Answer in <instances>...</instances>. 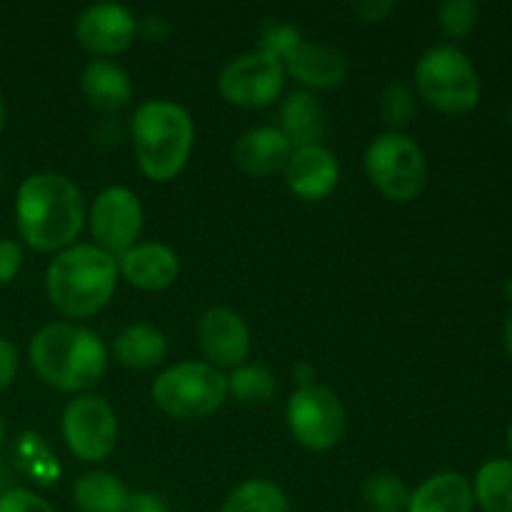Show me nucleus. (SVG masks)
Instances as JSON below:
<instances>
[{"label": "nucleus", "instance_id": "f257e3e1", "mask_svg": "<svg viewBox=\"0 0 512 512\" xmlns=\"http://www.w3.org/2000/svg\"><path fill=\"white\" fill-rule=\"evenodd\" d=\"M15 220L23 240L35 250H65L83 230V193L65 175L35 173L20 185Z\"/></svg>", "mask_w": 512, "mask_h": 512}, {"label": "nucleus", "instance_id": "f03ea898", "mask_svg": "<svg viewBox=\"0 0 512 512\" xmlns=\"http://www.w3.org/2000/svg\"><path fill=\"white\" fill-rule=\"evenodd\" d=\"M28 358L45 385L80 393L98 383L108 368V350L93 330L73 323H53L33 335Z\"/></svg>", "mask_w": 512, "mask_h": 512}, {"label": "nucleus", "instance_id": "7ed1b4c3", "mask_svg": "<svg viewBox=\"0 0 512 512\" xmlns=\"http://www.w3.org/2000/svg\"><path fill=\"white\" fill-rule=\"evenodd\" d=\"M118 283V260L90 243L60 250L45 273L50 303L65 318H90L110 303Z\"/></svg>", "mask_w": 512, "mask_h": 512}, {"label": "nucleus", "instance_id": "20e7f679", "mask_svg": "<svg viewBox=\"0 0 512 512\" xmlns=\"http://www.w3.org/2000/svg\"><path fill=\"white\" fill-rule=\"evenodd\" d=\"M135 158L150 180H170L185 168L193 150L195 125L188 110L170 100H148L130 120Z\"/></svg>", "mask_w": 512, "mask_h": 512}, {"label": "nucleus", "instance_id": "39448f33", "mask_svg": "<svg viewBox=\"0 0 512 512\" xmlns=\"http://www.w3.org/2000/svg\"><path fill=\"white\" fill-rule=\"evenodd\" d=\"M420 98L448 115H465L478 108L480 78L473 60L455 45H435L415 68Z\"/></svg>", "mask_w": 512, "mask_h": 512}, {"label": "nucleus", "instance_id": "423d86ee", "mask_svg": "<svg viewBox=\"0 0 512 512\" xmlns=\"http://www.w3.org/2000/svg\"><path fill=\"white\" fill-rule=\"evenodd\" d=\"M365 173L385 198L408 203L425 190L428 160L413 138L390 130L378 135L365 150Z\"/></svg>", "mask_w": 512, "mask_h": 512}, {"label": "nucleus", "instance_id": "0eeeda50", "mask_svg": "<svg viewBox=\"0 0 512 512\" xmlns=\"http://www.w3.org/2000/svg\"><path fill=\"white\" fill-rule=\"evenodd\" d=\"M228 395V378L208 363H178L158 375L153 400L163 413L178 420L213 415Z\"/></svg>", "mask_w": 512, "mask_h": 512}, {"label": "nucleus", "instance_id": "6e6552de", "mask_svg": "<svg viewBox=\"0 0 512 512\" xmlns=\"http://www.w3.org/2000/svg\"><path fill=\"white\" fill-rule=\"evenodd\" d=\"M288 428L303 448L313 453L335 448L345 433V408L325 385H303L288 400Z\"/></svg>", "mask_w": 512, "mask_h": 512}, {"label": "nucleus", "instance_id": "1a4fd4ad", "mask_svg": "<svg viewBox=\"0 0 512 512\" xmlns=\"http://www.w3.org/2000/svg\"><path fill=\"white\" fill-rule=\"evenodd\" d=\"M63 438L75 458L100 463L118 443V420L113 408L98 395H80L70 400L63 413Z\"/></svg>", "mask_w": 512, "mask_h": 512}, {"label": "nucleus", "instance_id": "9d476101", "mask_svg": "<svg viewBox=\"0 0 512 512\" xmlns=\"http://www.w3.org/2000/svg\"><path fill=\"white\" fill-rule=\"evenodd\" d=\"M283 85V63L263 50H253V53L230 60L218 80L223 98L233 105H243V108H265L278 98Z\"/></svg>", "mask_w": 512, "mask_h": 512}, {"label": "nucleus", "instance_id": "9b49d317", "mask_svg": "<svg viewBox=\"0 0 512 512\" xmlns=\"http://www.w3.org/2000/svg\"><path fill=\"white\" fill-rule=\"evenodd\" d=\"M90 233L105 253L123 255L143 230V208L133 190L108 188L95 198L90 208Z\"/></svg>", "mask_w": 512, "mask_h": 512}, {"label": "nucleus", "instance_id": "f8f14e48", "mask_svg": "<svg viewBox=\"0 0 512 512\" xmlns=\"http://www.w3.org/2000/svg\"><path fill=\"white\" fill-rule=\"evenodd\" d=\"M138 23L125 5L95 3L75 20L80 45L95 55H118L133 45Z\"/></svg>", "mask_w": 512, "mask_h": 512}, {"label": "nucleus", "instance_id": "ddd939ff", "mask_svg": "<svg viewBox=\"0 0 512 512\" xmlns=\"http://www.w3.org/2000/svg\"><path fill=\"white\" fill-rule=\"evenodd\" d=\"M198 343L213 368H240L250 353L248 325L233 310L213 308L200 318Z\"/></svg>", "mask_w": 512, "mask_h": 512}, {"label": "nucleus", "instance_id": "4468645a", "mask_svg": "<svg viewBox=\"0 0 512 512\" xmlns=\"http://www.w3.org/2000/svg\"><path fill=\"white\" fill-rule=\"evenodd\" d=\"M283 170L288 188L303 200L328 198L340 178L338 160H335V155L325 145L293 148Z\"/></svg>", "mask_w": 512, "mask_h": 512}, {"label": "nucleus", "instance_id": "2eb2a0df", "mask_svg": "<svg viewBox=\"0 0 512 512\" xmlns=\"http://www.w3.org/2000/svg\"><path fill=\"white\" fill-rule=\"evenodd\" d=\"M290 153H293V145L280 133V128L260 125V128L240 135V140L235 143L233 158L243 173L253 175V178H268V175L285 168Z\"/></svg>", "mask_w": 512, "mask_h": 512}, {"label": "nucleus", "instance_id": "dca6fc26", "mask_svg": "<svg viewBox=\"0 0 512 512\" xmlns=\"http://www.w3.org/2000/svg\"><path fill=\"white\" fill-rule=\"evenodd\" d=\"M118 270L130 285L140 290H163L178 278V255L163 243L133 245L128 253L120 255Z\"/></svg>", "mask_w": 512, "mask_h": 512}, {"label": "nucleus", "instance_id": "f3484780", "mask_svg": "<svg viewBox=\"0 0 512 512\" xmlns=\"http://www.w3.org/2000/svg\"><path fill=\"white\" fill-rule=\"evenodd\" d=\"M285 65L295 80L315 90L335 88L348 73V60L338 48L325 43H305V40L285 58Z\"/></svg>", "mask_w": 512, "mask_h": 512}, {"label": "nucleus", "instance_id": "a211bd4d", "mask_svg": "<svg viewBox=\"0 0 512 512\" xmlns=\"http://www.w3.org/2000/svg\"><path fill=\"white\" fill-rule=\"evenodd\" d=\"M473 485L460 473H438L410 493L405 512H473Z\"/></svg>", "mask_w": 512, "mask_h": 512}, {"label": "nucleus", "instance_id": "6ab92c4d", "mask_svg": "<svg viewBox=\"0 0 512 512\" xmlns=\"http://www.w3.org/2000/svg\"><path fill=\"white\" fill-rule=\"evenodd\" d=\"M80 88H83L85 100L98 110H105V113L125 108L133 98V85H130L128 73L110 60L88 63V68L83 70V78H80Z\"/></svg>", "mask_w": 512, "mask_h": 512}, {"label": "nucleus", "instance_id": "aec40b11", "mask_svg": "<svg viewBox=\"0 0 512 512\" xmlns=\"http://www.w3.org/2000/svg\"><path fill=\"white\" fill-rule=\"evenodd\" d=\"M280 133L290 140L293 148L320 145L325 135V108L320 100L305 90L290 93L280 108Z\"/></svg>", "mask_w": 512, "mask_h": 512}, {"label": "nucleus", "instance_id": "412c9836", "mask_svg": "<svg viewBox=\"0 0 512 512\" xmlns=\"http://www.w3.org/2000/svg\"><path fill=\"white\" fill-rule=\"evenodd\" d=\"M113 353L120 365L133 370H150L160 365L168 355V340L158 328L145 323L128 325L120 330L113 343Z\"/></svg>", "mask_w": 512, "mask_h": 512}, {"label": "nucleus", "instance_id": "4be33fe9", "mask_svg": "<svg viewBox=\"0 0 512 512\" xmlns=\"http://www.w3.org/2000/svg\"><path fill=\"white\" fill-rule=\"evenodd\" d=\"M128 495L125 485L103 470L80 475L73 485V503L80 512H120Z\"/></svg>", "mask_w": 512, "mask_h": 512}, {"label": "nucleus", "instance_id": "5701e85b", "mask_svg": "<svg viewBox=\"0 0 512 512\" xmlns=\"http://www.w3.org/2000/svg\"><path fill=\"white\" fill-rule=\"evenodd\" d=\"M473 498L483 512H512V458H493L475 475Z\"/></svg>", "mask_w": 512, "mask_h": 512}, {"label": "nucleus", "instance_id": "b1692460", "mask_svg": "<svg viewBox=\"0 0 512 512\" xmlns=\"http://www.w3.org/2000/svg\"><path fill=\"white\" fill-rule=\"evenodd\" d=\"M220 512H290L283 490L270 480H245L225 498Z\"/></svg>", "mask_w": 512, "mask_h": 512}, {"label": "nucleus", "instance_id": "393cba45", "mask_svg": "<svg viewBox=\"0 0 512 512\" xmlns=\"http://www.w3.org/2000/svg\"><path fill=\"white\" fill-rule=\"evenodd\" d=\"M228 390L240 403H268L275 393V378L260 365H240L228 378Z\"/></svg>", "mask_w": 512, "mask_h": 512}, {"label": "nucleus", "instance_id": "a878e982", "mask_svg": "<svg viewBox=\"0 0 512 512\" xmlns=\"http://www.w3.org/2000/svg\"><path fill=\"white\" fill-rule=\"evenodd\" d=\"M365 500L375 512H403L408 508L410 490L405 488V483L395 475H373V478L365 483Z\"/></svg>", "mask_w": 512, "mask_h": 512}, {"label": "nucleus", "instance_id": "bb28decb", "mask_svg": "<svg viewBox=\"0 0 512 512\" xmlns=\"http://www.w3.org/2000/svg\"><path fill=\"white\" fill-rule=\"evenodd\" d=\"M480 18V5L475 0H445L438 10V23L448 38H468Z\"/></svg>", "mask_w": 512, "mask_h": 512}, {"label": "nucleus", "instance_id": "cd10ccee", "mask_svg": "<svg viewBox=\"0 0 512 512\" xmlns=\"http://www.w3.org/2000/svg\"><path fill=\"white\" fill-rule=\"evenodd\" d=\"M380 115L398 133L415 115V93L405 83H390L380 95Z\"/></svg>", "mask_w": 512, "mask_h": 512}, {"label": "nucleus", "instance_id": "c85d7f7f", "mask_svg": "<svg viewBox=\"0 0 512 512\" xmlns=\"http://www.w3.org/2000/svg\"><path fill=\"white\" fill-rule=\"evenodd\" d=\"M300 43H303L300 30H295L293 25L268 23L263 30V45H260V50L273 55V58H278L280 63H285V58H288Z\"/></svg>", "mask_w": 512, "mask_h": 512}, {"label": "nucleus", "instance_id": "c756f323", "mask_svg": "<svg viewBox=\"0 0 512 512\" xmlns=\"http://www.w3.org/2000/svg\"><path fill=\"white\" fill-rule=\"evenodd\" d=\"M0 512H55L48 500L35 495L33 490L10 488L0 493Z\"/></svg>", "mask_w": 512, "mask_h": 512}, {"label": "nucleus", "instance_id": "7c9ffc66", "mask_svg": "<svg viewBox=\"0 0 512 512\" xmlns=\"http://www.w3.org/2000/svg\"><path fill=\"white\" fill-rule=\"evenodd\" d=\"M23 268V250L13 240H0V285H8Z\"/></svg>", "mask_w": 512, "mask_h": 512}, {"label": "nucleus", "instance_id": "2f4dec72", "mask_svg": "<svg viewBox=\"0 0 512 512\" xmlns=\"http://www.w3.org/2000/svg\"><path fill=\"white\" fill-rule=\"evenodd\" d=\"M350 10L365 23H378L385 15L393 13L395 3H390V0H358V3H350Z\"/></svg>", "mask_w": 512, "mask_h": 512}, {"label": "nucleus", "instance_id": "473e14b6", "mask_svg": "<svg viewBox=\"0 0 512 512\" xmlns=\"http://www.w3.org/2000/svg\"><path fill=\"white\" fill-rule=\"evenodd\" d=\"M18 373V350L8 338L0 335V390L8 388Z\"/></svg>", "mask_w": 512, "mask_h": 512}, {"label": "nucleus", "instance_id": "72a5a7b5", "mask_svg": "<svg viewBox=\"0 0 512 512\" xmlns=\"http://www.w3.org/2000/svg\"><path fill=\"white\" fill-rule=\"evenodd\" d=\"M120 512H170L168 505L153 493H133L125 500L123 510Z\"/></svg>", "mask_w": 512, "mask_h": 512}, {"label": "nucleus", "instance_id": "f704fd0d", "mask_svg": "<svg viewBox=\"0 0 512 512\" xmlns=\"http://www.w3.org/2000/svg\"><path fill=\"white\" fill-rule=\"evenodd\" d=\"M295 378L300 380V388H303V385H313L310 380L315 378V370L308 368V365H300V368L295 370Z\"/></svg>", "mask_w": 512, "mask_h": 512}, {"label": "nucleus", "instance_id": "c9c22d12", "mask_svg": "<svg viewBox=\"0 0 512 512\" xmlns=\"http://www.w3.org/2000/svg\"><path fill=\"white\" fill-rule=\"evenodd\" d=\"M503 343H505V350H508V355L512 358V310L508 315V320H505V330H503Z\"/></svg>", "mask_w": 512, "mask_h": 512}, {"label": "nucleus", "instance_id": "e433bc0d", "mask_svg": "<svg viewBox=\"0 0 512 512\" xmlns=\"http://www.w3.org/2000/svg\"><path fill=\"white\" fill-rule=\"evenodd\" d=\"M505 443H508V450H510V455H512V423L508 425V435H505Z\"/></svg>", "mask_w": 512, "mask_h": 512}, {"label": "nucleus", "instance_id": "4c0bfd02", "mask_svg": "<svg viewBox=\"0 0 512 512\" xmlns=\"http://www.w3.org/2000/svg\"><path fill=\"white\" fill-rule=\"evenodd\" d=\"M505 298H508L512 303V278L508 280V283H505Z\"/></svg>", "mask_w": 512, "mask_h": 512}, {"label": "nucleus", "instance_id": "58836bf2", "mask_svg": "<svg viewBox=\"0 0 512 512\" xmlns=\"http://www.w3.org/2000/svg\"><path fill=\"white\" fill-rule=\"evenodd\" d=\"M3 440H5V425H3V415H0V448H3Z\"/></svg>", "mask_w": 512, "mask_h": 512}, {"label": "nucleus", "instance_id": "ea45409f", "mask_svg": "<svg viewBox=\"0 0 512 512\" xmlns=\"http://www.w3.org/2000/svg\"><path fill=\"white\" fill-rule=\"evenodd\" d=\"M3 120H5V110H3V100H0V130H3Z\"/></svg>", "mask_w": 512, "mask_h": 512}, {"label": "nucleus", "instance_id": "a19ab883", "mask_svg": "<svg viewBox=\"0 0 512 512\" xmlns=\"http://www.w3.org/2000/svg\"><path fill=\"white\" fill-rule=\"evenodd\" d=\"M505 118H508V125H512V105H510V110H508V115H505Z\"/></svg>", "mask_w": 512, "mask_h": 512}, {"label": "nucleus", "instance_id": "79ce46f5", "mask_svg": "<svg viewBox=\"0 0 512 512\" xmlns=\"http://www.w3.org/2000/svg\"><path fill=\"white\" fill-rule=\"evenodd\" d=\"M0 183H3V168H0Z\"/></svg>", "mask_w": 512, "mask_h": 512}, {"label": "nucleus", "instance_id": "37998d69", "mask_svg": "<svg viewBox=\"0 0 512 512\" xmlns=\"http://www.w3.org/2000/svg\"><path fill=\"white\" fill-rule=\"evenodd\" d=\"M373 512H375V510H373Z\"/></svg>", "mask_w": 512, "mask_h": 512}]
</instances>
